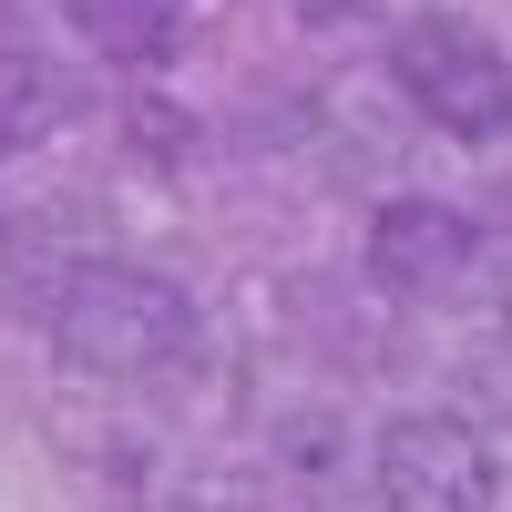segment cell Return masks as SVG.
Listing matches in <instances>:
<instances>
[{"label": "cell", "mask_w": 512, "mask_h": 512, "mask_svg": "<svg viewBox=\"0 0 512 512\" xmlns=\"http://www.w3.org/2000/svg\"><path fill=\"white\" fill-rule=\"evenodd\" d=\"M41 338L93 369V379H164L195 359V297L164 277V267H134V256H93V267H72L52 287V308H41Z\"/></svg>", "instance_id": "6da1fadb"}, {"label": "cell", "mask_w": 512, "mask_h": 512, "mask_svg": "<svg viewBox=\"0 0 512 512\" xmlns=\"http://www.w3.org/2000/svg\"><path fill=\"white\" fill-rule=\"evenodd\" d=\"M390 82L451 144H502L512 134V52L461 11H410L390 31Z\"/></svg>", "instance_id": "7a4b0ae2"}, {"label": "cell", "mask_w": 512, "mask_h": 512, "mask_svg": "<svg viewBox=\"0 0 512 512\" xmlns=\"http://www.w3.org/2000/svg\"><path fill=\"white\" fill-rule=\"evenodd\" d=\"M369 512H502V451L472 410H400L359 461Z\"/></svg>", "instance_id": "3957f363"}, {"label": "cell", "mask_w": 512, "mask_h": 512, "mask_svg": "<svg viewBox=\"0 0 512 512\" xmlns=\"http://www.w3.org/2000/svg\"><path fill=\"white\" fill-rule=\"evenodd\" d=\"M472 267H482V226L461 216V205H441V195H390L369 216V277L390 287V297H451V287H472Z\"/></svg>", "instance_id": "277c9868"}, {"label": "cell", "mask_w": 512, "mask_h": 512, "mask_svg": "<svg viewBox=\"0 0 512 512\" xmlns=\"http://www.w3.org/2000/svg\"><path fill=\"white\" fill-rule=\"evenodd\" d=\"M62 113H72V82L41 62V52H11V41H0V154L41 144Z\"/></svg>", "instance_id": "5b68a950"}, {"label": "cell", "mask_w": 512, "mask_h": 512, "mask_svg": "<svg viewBox=\"0 0 512 512\" xmlns=\"http://www.w3.org/2000/svg\"><path fill=\"white\" fill-rule=\"evenodd\" d=\"M62 21L93 41V52H113V62H154L164 41H175V11H164V0H62Z\"/></svg>", "instance_id": "8992f818"}, {"label": "cell", "mask_w": 512, "mask_h": 512, "mask_svg": "<svg viewBox=\"0 0 512 512\" xmlns=\"http://www.w3.org/2000/svg\"><path fill=\"white\" fill-rule=\"evenodd\" d=\"M461 410L512 441V318H492L472 349H461Z\"/></svg>", "instance_id": "52a82bcc"}, {"label": "cell", "mask_w": 512, "mask_h": 512, "mask_svg": "<svg viewBox=\"0 0 512 512\" xmlns=\"http://www.w3.org/2000/svg\"><path fill=\"white\" fill-rule=\"evenodd\" d=\"M297 21H318V31H349V21H379L390 0H287Z\"/></svg>", "instance_id": "ba28073f"}, {"label": "cell", "mask_w": 512, "mask_h": 512, "mask_svg": "<svg viewBox=\"0 0 512 512\" xmlns=\"http://www.w3.org/2000/svg\"><path fill=\"white\" fill-rule=\"evenodd\" d=\"M164 11H185V0H164Z\"/></svg>", "instance_id": "9c48e42d"}]
</instances>
